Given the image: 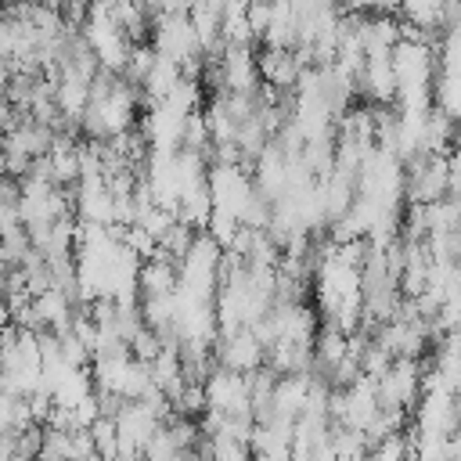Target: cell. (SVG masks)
I'll list each match as a JSON object with an SVG mask.
<instances>
[{
    "instance_id": "6da1fadb",
    "label": "cell",
    "mask_w": 461,
    "mask_h": 461,
    "mask_svg": "<svg viewBox=\"0 0 461 461\" xmlns=\"http://www.w3.org/2000/svg\"><path fill=\"white\" fill-rule=\"evenodd\" d=\"M421 360L414 357H396L378 378H375V400L382 411H411L421 396Z\"/></svg>"
},
{
    "instance_id": "7a4b0ae2",
    "label": "cell",
    "mask_w": 461,
    "mask_h": 461,
    "mask_svg": "<svg viewBox=\"0 0 461 461\" xmlns=\"http://www.w3.org/2000/svg\"><path fill=\"white\" fill-rule=\"evenodd\" d=\"M263 346L256 342V335L249 328H238V331H227V335H216L212 342V364L223 367V371H234V375H252L263 367Z\"/></svg>"
},
{
    "instance_id": "3957f363",
    "label": "cell",
    "mask_w": 461,
    "mask_h": 461,
    "mask_svg": "<svg viewBox=\"0 0 461 461\" xmlns=\"http://www.w3.org/2000/svg\"><path fill=\"white\" fill-rule=\"evenodd\" d=\"M173 292H176V263H169L162 256L140 259V267H137V303L173 295Z\"/></svg>"
}]
</instances>
